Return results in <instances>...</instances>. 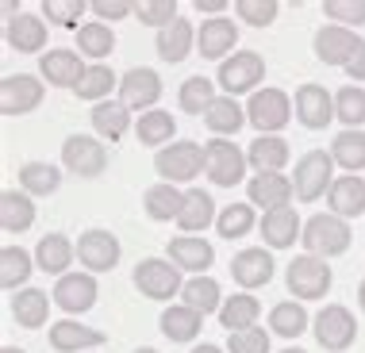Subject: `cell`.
Returning a JSON list of instances; mask_svg holds the SVG:
<instances>
[{
  "label": "cell",
  "instance_id": "11a10c76",
  "mask_svg": "<svg viewBox=\"0 0 365 353\" xmlns=\"http://www.w3.org/2000/svg\"><path fill=\"white\" fill-rule=\"evenodd\" d=\"M346 77H354V85H361V81H365V43L358 46V54L350 58V65H346Z\"/></svg>",
  "mask_w": 365,
  "mask_h": 353
},
{
  "label": "cell",
  "instance_id": "94428289",
  "mask_svg": "<svg viewBox=\"0 0 365 353\" xmlns=\"http://www.w3.org/2000/svg\"><path fill=\"white\" fill-rule=\"evenodd\" d=\"M0 353H27V349H16V346H4V349H0Z\"/></svg>",
  "mask_w": 365,
  "mask_h": 353
},
{
  "label": "cell",
  "instance_id": "7a4b0ae2",
  "mask_svg": "<svg viewBox=\"0 0 365 353\" xmlns=\"http://www.w3.org/2000/svg\"><path fill=\"white\" fill-rule=\"evenodd\" d=\"M154 169L170 184H189L204 173V146L192 139H177L154 154Z\"/></svg>",
  "mask_w": 365,
  "mask_h": 353
},
{
  "label": "cell",
  "instance_id": "681fc988",
  "mask_svg": "<svg viewBox=\"0 0 365 353\" xmlns=\"http://www.w3.org/2000/svg\"><path fill=\"white\" fill-rule=\"evenodd\" d=\"M135 19H139L143 27H170L173 19H181L177 16V0H139L135 4Z\"/></svg>",
  "mask_w": 365,
  "mask_h": 353
},
{
  "label": "cell",
  "instance_id": "f5cc1de1",
  "mask_svg": "<svg viewBox=\"0 0 365 353\" xmlns=\"http://www.w3.org/2000/svg\"><path fill=\"white\" fill-rule=\"evenodd\" d=\"M235 12H239L250 27H269L281 16L277 0H235Z\"/></svg>",
  "mask_w": 365,
  "mask_h": 353
},
{
  "label": "cell",
  "instance_id": "e575fe53",
  "mask_svg": "<svg viewBox=\"0 0 365 353\" xmlns=\"http://www.w3.org/2000/svg\"><path fill=\"white\" fill-rule=\"evenodd\" d=\"M215 200L204 189H189L185 192V208L181 215H177V227H181V234H196V231H208L215 223Z\"/></svg>",
  "mask_w": 365,
  "mask_h": 353
},
{
  "label": "cell",
  "instance_id": "db71d44e",
  "mask_svg": "<svg viewBox=\"0 0 365 353\" xmlns=\"http://www.w3.org/2000/svg\"><path fill=\"white\" fill-rule=\"evenodd\" d=\"M88 12L101 19V23H115V19H123V16H135V4L131 0H93Z\"/></svg>",
  "mask_w": 365,
  "mask_h": 353
},
{
  "label": "cell",
  "instance_id": "e0dca14e",
  "mask_svg": "<svg viewBox=\"0 0 365 353\" xmlns=\"http://www.w3.org/2000/svg\"><path fill=\"white\" fill-rule=\"evenodd\" d=\"M365 38H358L350 31V27H339V23H323L319 31H315V58H319L323 65H342L346 70L350 58L358 54V46Z\"/></svg>",
  "mask_w": 365,
  "mask_h": 353
},
{
  "label": "cell",
  "instance_id": "f6af8a7d",
  "mask_svg": "<svg viewBox=\"0 0 365 353\" xmlns=\"http://www.w3.org/2000/svg\"><path fill=\"white\" fill-rule=\"evenodd\" d=\"M112 88H120V77L108 70L104 62H96V65H88V70H85L81 85H77L73 93H77V100L101 104V100H108V93H112Z\"/></svg>",
  "mask_w": 365,
  "mask_h": 353
},
{
  "label": "cell",
  "instance_id": "30bf717a",
  "mask_svg": "<svg viewBox=\"0 0 365 353\" xmlns=\"http://www.w3.org/2000/svg\"><path fill=\"white\" fill-rule=\"evenodd\" d=\"M46 96V81H38L31 73H8L0 81V112L12 120V115H31L35 107H43Z\"/></svg>",
  "mask_w": 365,
  "mask_h": 353
},
{
  "label": "cell",
  "instance_id": "836d02e7",
  "mask_svg": "<svg viewBox=\"0 0 365 353\" xmlns=\"http://www.w3.org/2000/svg\"><path fill=\"white\" fill-rule=\"evenodd\" d=\"M204 127H208L212 135H239L242 127H246V104H239L235 96H227V93H220L212 100V107L204 112Z\"/></svg>",
  "mask_w": 365,
  "mask_h": 353
},
{
  "label": "cell",
  "instance_id": "f1b7e54d",
  "mask_svg": "<svg viewBox=\"0 0 365 353\" xmlns=\"http://www.w3.org/2000/svg\"><path fill=\"white\" fill-rule=\"evenodd\" d=\"M158 327H162V334L177 342V346H185V342H196L204 330V315L200 311H192L189 303H173V307L162 311V319H158Z\"/></svg>",
  "mask_w": 365,
  "mask_h": 353
},
{
  "label": "cell",
  "instance_id": "6da1fadb",
  "mask_svg": "<svg viewBox=\"0 0 365 353\" xmlns=\"http://www.w3.org/2000/svg\"><path fill=\"white\" fill-rule=\"evenodd\" d=\"M300 242H304V250H308L312 258L331 261V258H342V253L350 250L354 231H350L346 219H339V215H331V211H319V215H312V219L304 223Z\"/></svg>",
  "mask_w": 365,
  "mask_h": 353
},
{
  "label": "cell",
  "instance_id": "91938a15",
  "mask_svg": "<svg viewBox=\"0 0 365 353\" xmlns=\"http://www.w3.org/2000/svg\"><path fill=\"white\" fill-rule=\"evenodd\" d=\"M358 307L365 311V277H361V284H358Z\"/></svg>",
  "mask_w": 365,
  "mask_h": 353
},
{
  "label": "cell",
  "instance_id": "277c9868",
  "mask_svg": "<svg viewBox=\"0 0 365 353\" xmlns=\"http://www.w3.org/2000/svg\"><path fill=\"white\" fill-rule=\"evenodd\" d=\"M284 284H289L292 300H323L334 284V273H331V261L323 258H312V253H300V258L289 261L284 269Z\"/></svg>",
  "mask_w": 365,
  "mask_h": 353
},
{
  "label": "cell",
  "instance_id": "ee69618b",
  "mask_svg": "<svg viewBox=\"0 0 365 353\" xmlns=\"http://www.w3.org/2000/svg\"><path fill=\"white\" fill-rule=\"evenodd\" d=\"M58 184H62V169L51 162H27L19 169V189L27 196H51L58 192Z\"/></svg>",
  "mask_w": 365,
  "mask_h": 353
},
{
  "label": "cell",
  "instance_id": "be15d7a7",
  "mask_svg": "<svg viewBox=\"0 0 365 353\" xmlns=\"http://www.w3.org/2000/svg\"><path fill=\"white\" fill-rule=\"evenodd\" d=\"M135 353H158V349H150V346H143V349H135Z\"/></svg>",
  "mask_w": 365,
  "mask_h": 353
},
{
  "label": "cell",
  "instance_id": "680465c9",
  "mask_svg": "<svg viewBox=\"0 0 365 353\" xmlns=\"http://www.w3.org/2000/svg\"><path fill=\"white\" fill-rule=\"evenodd\" d=\"M192 353H227L220 346H212V342H204V346H192Z\"/></svg>",
  "mask_w": 365,
  "mask_h": 353
},
{
  "label": "cell",
  "instance_id": "ba28073f",
  "mask_svg": "<svg viewBox=\"0 0 365 353\" xmlns=\"http://www.w3.org/2000/svg\"><path fill=\"white\" fill-rule=\"evenodd\" d=\"M135 288L143 292L146 300H158V303H170L173 296L185 292V280H181V269L173 261H162V258H143L135 265Z\"/></svg>",
  "mask_w": 365,
  "mask_h": 353
},
{
  "label": "cell",
  "instance_id": "d6986e66",
  "mask_svg": "<svg viewBox=\"0 0 365 353\" xmlns=\"http://www.w3.org/2000/svg\"><path fill=\"white\" fill-rule=\"evenodd\" d=\"M246 200L262 211H273V208H289L296 200V189H292V176L289 173H254L250 184H246Z\"/></svg>",
  "mask_w": 365,
  "mask_h": 353
},
{
  "label": "cell",
  "instance_id": "8d00e7d4",
  "mask_svg": "<svg viewBox=\"0 0 365 353\" xmlns=\"http://www.w3.org/2000/svg\"><path fill=\"white\" fill-rule=\"evenodd\" d=\"M135 135H139L143 146H154V150H162V146L177 142V120L165 107H154V112H146L135 120Z\"/></svg>",
  "mask_w": 365,
  "mask_h": 353
},
{
  "label": "cell",
  "instance_id": "603a6c76",
  "mask_svg": "<svg viewBox=\"0 0 365 353\" xmlns=\"http://www.w3.org/2000/svg\"><path fill=\"white\" fill-rule=\"evenodd\" d=\"M258 234L265 238V246H269V250H289V246H296V238L304 234V223H300V215H296V208L289 204V208L265 211L262 223H258Z\"/></svg>",
  "mask_w": 365,
  "mask_h": 353
},
{
  "label": "cell",
  "instance_id": "b9f144b4",
  "mask_svg": "<svg viewBox=\"0 0 365 353\" xmlns=\"http://www.w3.org/2000/svg\"><path fill=\"white\" fill-rule=\"evenodd\" d=\"M331 158L339 169H346L358 176V169H365V131H342L331 139Z\"/></svg>",
  "mask_w": 365,
  "mask_h": 353
},
{
  "label": "cell",
  "instance_id": "4316f807",
  "mask_svg": "<svg viewBox=\"0 0 365 353\" xmlns=\"http://www.w3.org/2000/svg\"><path fill=\"white\" fill-rule=\"evenodd\" d=\"M158 58H162V62H170V65H181L185 58H189L192 51H196V27L189 23V19H173L170 27H162V31H158Z\"/></svg>",
  "mask_w": 365,
  "mask_h": 353
},
{
  "label": "cell",
  "instance_id": "8992f818",
  "mask_svg": "<svg viewBox=\"0 0 365 353\" xmlns=\"http://www.w3.org/2000/svg\"><path fill=\"white\" fill-rule=\"evenodd\" d=\"M312 334L327 353H346L358 342V319L342 303H327L319 315L312 319Z\"/></svg>",
  "mask_w": 365,
  "mask_h": 353
},
{
  "label": "cell",
  "instance_id": "7bdbcfd3",
  "mask_svg": "<svg viewBox=\"0 0 365 353\" xmlns=\"http://www.w3.org/2000/svg\"><path fill=\"white\" fill-rule=\"evenodd\" d=\"M215 81L212 77H185L181 81V88H177V104H181V112H189V115H204L212 107V100H215Z\"/></svg>",
  "mask_w": 365,
  "mask_h": 353
},
{
  "label": "cell",
  "instance_id": "ab89813d",
  "mask_svg": "<svg viewBox=\"0 0 365 353\" xmlns=\"http://www.w3.org/2000/svg\"><path fill=\"white\" fill-rule=\"evenodd\" d=\"M181 303H189L192 311H200V315H220V307H223V288L215 284L212 277H189L185 280V292H181Z\"/></svg>",
  "mask_w": 365,
  "mask_h": 353
},
{
  "label": "cell",
  "instance_id": "f546056e",
  "mask_svg": "<svg viewBox=\"0 0 365 353\" xmlns=\"http://www.w3.org/2000/svg\"><path fill=\"white\" fill-rule=\"evenodd\" d=\"M181 208H185V192L170 181H158L143 192V211H146V219H154V223H170V219L177 223Z\"/></svg>",
  "mask_w": 365,
  "mask_h": 353
},
{
  "label": "cell",
  "instance_id": "484cf974",
  "mask_svg": "<svg viewBox=\"0 0 365 353\" xmlns=\"http://www.w3.org/2000/svg\"><path fill=\"white\" fill-rule=\"evenodd\" d=\"M77 261V242H70L66 234H43L35 246V265L43 273H51V277H66L70 273V265Z\"/></svg>",
  "mask_w": 365,
  "mask_h": 353
},
{
  "label": "cell",
  "instance_id": "bcb514c9",
  "mask_svg": "<svg viewBox=\"0 0 365 353\" xmlns=\"http://www.w3.org/2000/svg\"><path fill=\"white\" fill-rule=\"evenodd\" d=\"M77 46H81V54L93 58V65H96V62H104V58L115 51V35H112L108 23L93 19V23H85L81 31H77Z\"/></svg>",
  "mask_w": 365,
  "mask_h": 353
},
{
  "label": "cell",
  "instance_id": "4fadbf2b",
  "mask_svg": "<svg viewBox=\"0 0 365 353\" xmlns=\"http://www.w3.org/2000/svg\"><path fill=\"white\" fill-rule=\"evenodd\" d=\"M77 261L85 273H112L120 265V238L104 227H93L77 238Z\"/></svg>",
  "mask_w": 365,
  "mask_h": 353
},
{
  "label": "cell",
  "instance_id": "5bb4252c",
  "mask_svg": "<svg viewBox=\"0 0 365 353\" xmlns=\"http://www.w3.org/2000/svg\"><path fill=\"white\" fill-rule=\"evenodd\" d=\"M158 100H162V77L154 70H146V65H135V70H127L120 77V104L131 107V112H154Z\"/></svg>",
  "mask_w": 365,
  "mask_h": 353
},
{
  "label": "cell",
  "instance_id": "1f68e13d",
  "mask_svg": "<svg viewBox=\"0 0 365 353\" xmlns=\"http://www.w3.org/2000/svg\"><path fill=\"white\" fill-rule=\"evenodd\" d=\"M258 319H262V303H258L254 292H235V296H227L223 307H220V327L227 330V334L258 327Z\"/></svg>",
  "mask_w": 365,
  "mask_h": 353
},
{
  "label": "cell",
  "instance_id": "cb8c5ba5",
  "mask_svg": "<svg viewBox=\"0 0 365 353\" xmlns=\"http://www.w3.org/2000/svg\"><path fill=\"white\" fill-rule=\"evenodd\" d=\"M327 208L339 219H358V215H365V181L354 173L334 176V184L327 192Z\"/></svg>",
  "mask_w": 365,
  "mask_h": 353
},
{
  "label": "cell",
  "instance_id": "74e56055",
  "mask_svg": "<svg viewBox=\"0 0 365 353\" xmlns=\"http://www.w3.org/2000/svg\"><path fill=\"white\" fill-rule=\"evenodd\" d=\"M308 327H312V319H308L300 300H281L269 307V330L277 338H300Z\"/></svg>",
  "mask_w": 365,
  "mask_h": 353
},
{
  "label": "cell",
  "instance_id": "d4e9b609",
  "mask_svg": "<svg viewBox=\"0 0 365 353\" xmlns=\"http://www.w3.org/2000/svg\"><path fill=\"white\" fill-rule=\"evenodd\" d=\"M4 43L19 54H38L46 46V19L35 12H19L16 19H8Z\"/></svg>",
  "mask_w": 365,
  "mask_h": 353
},
{
  "label": "cell",
  "instance_id": "8fae6325",
  "mask_svg": "<svg viewBox=\"0 0 365 353\" xmlns=\"http://www.w3.org/2000/svg\"><path fill=\"white\" fill-rule=\"evenodd\" d=\"M292 112H296V123L308 127V131H327V127L339 120V115H334V93H327V88L315 85V81L296 88Z\"/></svg>",
  "mask_w": 365,
  "mask_h": 353
},
{
  "label": "cell",
  "instance_id": "7c38bea8",
  "mask_svg": "<svg viewBox=\"0 0 365 353\" xmlns=\"http://www.w3.org/2000/svg\"><path fill=\"white\" fill-rule=\"evenodd\" d=\"M62 165H66L73 176L93 181V176H101V173L108 169V150H104L101 139H88V135H70V139L62 142Z\"/></svg>",
  "mask_w": 365,
  "mask_h": 353
},
{
  "label": "cell",
  "instance_id": "9a60e30c",
  "mask_svg": "<svg viewBox=\"0 0 365 353\" xmlns=\"http://www.w3.org/2000/svg\"><path fill=\"white\" fill-rule=\"evenodd\" d=\"M273 269H277V261H273L269 246H246L231 258V277L242 292L265 288V284L273 280Z\"/></svg>",
  "mask_w": 365,
  "mask_h": 353
},
{
  "label": "cell",
  "instance_id": "4dcf8cb0",
  "mask_svg": "<svg viewBox=\"0 0 365 353\" xmlns=\"http://www.w3.org/2000/svg\"><path fill=\"white\" fill-rule=\"evenodd\" d=\"M35 227V200L24 189H4L0 192V231L24 234Z\"/></svg>",
  "mask_w": 365,
  "mask_h": 353
},
{
  "label": "cell",
  "instance_id": "c3c4849f",
  "mask_svg": "<svg viewBox=\"0 0 365 353\" xmlns=\"http://www.w3.org/2000/svg\"><path fill=\"white\" fill-rule=\"evenodd\" d=\"M88 12V4L85 0H43V4H38V16L46 19V23L51 27H77V31H81V16Z\"/></svg>",
  "mask_w": 365,
  "mask_h": 353
},
{
  "label": "cell",
  "instance_id": "2e32d148",
  "mask_svg": "<svg viewBox=\"0 0 365 353\" xmlns=\"http://www.w3.org/2000/svg\"><path fill=\"white\" fill-rule=\"evenodd\" d=\"M85 70L88 65L81 62V51H70V46H58V51H46L38 58V77L54 88H77Z\"/></svg>",
  "mask_w": 365,
  "mask_h": 353
},
{
  "label": "cell",
  "instance_id": "83f0119b",
  "mask_svg": "<svg viewBox=\"0 0 365 353\" xmlns=\"http://www.w3.org/2000/svg\"><path fill=\"white\" fill-rule=\"evenodd\" d=\"M292 150L281 135H258L250 146H246V162H250L254 173H281L289 165Z\"/></svg>",
  "mask_w": 365,
  "mask_h": 353
},
{
  "label": "cell",
  "instance_id": "44dd1931",
  "mask_svg": "<svg viewBox=\"0 0 365 353\" xmlns=\"http://www.w3.org/2000/svg\"><path fill=\"white\" fill-rule=\"evenodd\" d=\"M104 342H108L104 330L85 327V322H73V319L51 322V349L54 353H88V349H101Z\"/></svg>",
  "mask_w": 365,
  "mask_h": 353
},
{
  "label": "cell",
  "instance_id": "9c48e42d",
  "mask_svg": "<svg viewBox=\"0 0 365 353\" xmlns=\"http://www.w3.org/2000/svg\"><path fill=\"white\" fill-rule=\"evenodd\" d=\"M265 77V58L258 51H235L227 62H220V73H215V81L227 96H242V93H258Z\"/></svg>",
  "mask_w": 365,
  "mask_h": 353
},
{
  "label": "cell",
  "instance_id": "60d3db41",
  "mask_svg": "<svg viewBox=\"0 0 365 353\" xmlns=\"http://www.w3.org/2000/svg\"><path fill=\"white\" fill-rule=\"evenodd\" d=\"M31 269H38L35 253H27L24 246H4V250H0V288L16 292L19 284H27Z\"/></svg>",
  "mask_w": 365,
  "mask_h": 353
},
{
  "label": "cell",
  "instance_id": "7dc6e473",
  "mask_svg": "<svg viewBox=\"0 0 365 353\" xmlns=\"http://www.w3.org/2000/svg\"><path fill=\"white\" fill-rule=\"evenodd\" d=\"M334 115L346 123V131H361L365 127V88L361 85H342L334 93Z\"/></svg>",
  "mask_w": 365,
  "mask_h": 353
},
{
  "label": "cell",
  "instance_id": "ffe728a7",
  "mask_svg": "<svg viewBox=\"0 0 365 353\" xmlns=\"http://www.w3.org/2000/svg\"><path fill=\"white\" fill-rule=\"evenodd\" d=\"M239 46V27L235 19L227 16H215V19H204L196 27V51H200L208 62H227V54Z\"/></svg>",
  "mask_w": 365,
  "mask_h": 353
},
{
  "label": "cell",
  "instance_id": "5b68a950",
  "mask_svg": "<svg viewBox=\"0 0 365 353\" xmlns=\"http://www.w3.org/2000/svg\"><path fill=\"white\" fill-rule=\"evenodd\" d=\"M246 150H239L231 139H208L204 142V173L215 189H235V184L246 181Z\"/></svg>",
  "mask_w": 365,
  "mask_h": 353
},
{
  "label": "cell",
  "instance_id": "816d5d0a",
  "mask_svg": "<svg viewBox=\"0 0 365 353\" xmlns=\"http://www.w3.org/2000/svg\"><path fill=\"white\" fill-rule=\"evenodd\" d=\"M269 334L265 327H250V330H235L227 334V353H273L269 349Z\"/></svg>",
  "mask_w": 365,
  "mask_h": 353
},
{
  "label": "cell",
  "instance_id": "d6a6232c",
  "mask_svg": "<svg viewBox=\"0 0 365 353\" xmlns=\"http://www.w3.org/2000/svg\"><path fill=\"white\" fill-rule=\"evenodd\" d=\"M131 107H123L120 100H101V104H93V131L101 135V139H108V142H120L127 131H131Z\"/></svg>",
  "mask_w": 365,
  "mask_h": 353
},
{
  "label": "cell",
  "instance_id": "3957f363",
  "mask_svg": "<svg viewBox=\"0 0 365 353\" xmlns=\"http://www.w3.org/2000/svg\"><path fill=\"white\" fill-rule=\"evenodd\" d=\"M292 96L284 88H258V93L246 100V123L258 135H281L292 120Z\"/></svg>",
  "mask_w": 365,
  "mask_h": 353
},
{
  "label": "cell",
  "instance_id": "f907efd6",
  "mask_svg": "<svg viewBox=\"0 0 365 353\" xmlns=\"http://www.w3.org/2000/svg\"><path fill=\"white\" fill-rule=\"evenodd\" d=\"M323 16L339 27H365V0H323Z\"/></svg>",
  "mask_w": 365,
  "mask_h": 353
},
{
  "label": "cell",
  "instance_id": "52a82bcc",
  "mask_svg": "<svg viewBox=\"0 0 365 353\" xmlns=\"http://www.w3.org/2000/svg\"><path fill=\"white\" fill-rule=\"evenodd\" d=\"M334 184V158L331 150H308L292 169V189H296V200L312 204L319 196H327Z\"/></svg>",
  "mask_w": 365,
  "mask_h": 353
},
{
  "label": "cell",
  "instance_id": "7402d4cb",
  "mask_svg": "<svg viewBox=\"0 0 365 353\" xmlns=\"http://www.w3.org/2000/svg\"><path fill=\"white\" fill-rule=\"evenodd\" d=\"M165 253H170V261L177 265V269H189L192 277L208 273V269H212V261H215L212 242H208V238H200V234H177V238H170Z\"/></svg>",
  "mask_w": 365,
  "mask_h": 353
},
{
  "label": "cell",
  "instance_id": "d590c367",
  "mask_svg": "<svg viewBox=\"0 0 365 353\" xmlns=\"http://www.w3.org/2000/svg\"><path fill=\"white\" fill-rule=\"evenodd\" d=\"M12 319H16L24 330L46 327V319H51V296H46L43 288H24V292H16V300H12Z\"/></svg>",
  "mask_w": 365,
  "mask_h": 353
},
{
  "label": "cell",
  "instance_id": "6125c7cd",
  "mask_svg": "<svg viewBox=\"0 0 365 353\" xmlns=\"http://www.w3.org/2000/svg\"><path fill=\"white\" fill-rule=\"evenodd\" d=\"M281 353H304L300 346H289V349H281Z\"/></svg>",
  "mask_w": 365,
  "mask_h": 353
},
{
  "label": "cell",
  "instance_id": "f35d334b",
  "mask_svg": "<svg viewBox=\"0 0 365 353\" xmlns=\"http://www.w3.org/2000/svg\"><path fill=\"white\" fill-rule=\"evenodd\" d=\"M215 231H220V238H227V242L246 238L250 231H258V215H254V204H250V200L227 204V208L215 215Z\"/></svg>",
  "mask_w": 365,
  "mask_h": 353
},
{
  "label": "cell",
  "instance_id": "ac0fdd59",
  "mask_svg": "<svg viewBox=\"0 0 365 353\" xmlns=\"http://www.w3.org/2000/svg\"><path fill=\"white\" fill-rule=\"evenodd\" d=\"M96 273H66L54 284V303L66 311V315H85L96 303Z\"/></svg>",
  "mask_w": 365,
  "mask_h": 353
},
{
  "label": "cell",
  "instance_id": "6f0895ef",
  "mask_svg": "<svg viewBox=\"0 0 365 353\" xmlns=\"http://www.w3.org/2000/svg\"><path fill=\"white\" fill-rule=\"evenodd\" d=\"M0 12H4L8 19H16L19 12H24V8H19V0H4V8H0Z\"/></svg>",
  "mask_w": 365,
  "mask_h": 353
},
{
  "label": "cell",
  "instance_id": "9f6ffc18",
  "mask_svg": "<svg viewBox=\"0 0 365 353\" xmlns=\"http://www.w3.org/2000/svg\"><path fill=\"white\" fill-rule=\"evenodd\" d=\"M192 8H196V12H208V19H215V16H223L227 12V8H231V4H227V0H192Z\"/></svg>",
  "mask_w": 365,
  "mask_h": 353
}]
</instances>
